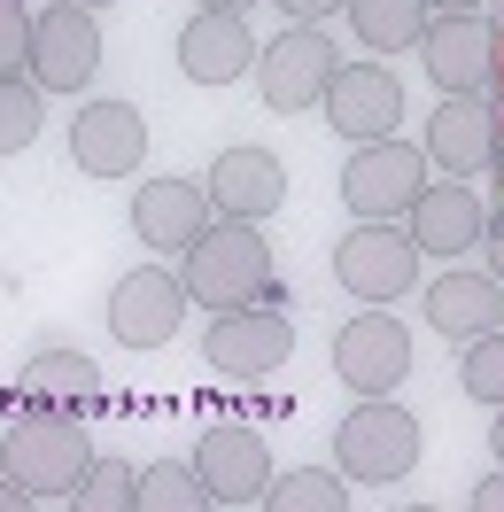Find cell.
<instances>
[{"instance_id": "cell-1", "label": "cell", "mask_w": 504, "mask_h": 512, "mask_svg": "<svg viewBox=\"0 0 504 512\" xmlns=\"http://www.w3.org/2000/svg\"><path fill=\"white\" fill-rule=\"evenodd\" d=\"M179 280L202 311H249V303H280V272H272V241L249 218H210L187 241Z\"/></svg>"}, {"instance_id": "cell-2", "label": "cell", "mask_w": 504, "mask_h": 512, "mask_svg": "<svg viewBox=\"0 0 504 512\" xmlns=\"http://www.w3.org/2000/svg\"><path fill=\"white\" fill-rule=\"evenodd\" d=\"M94 466L86 419L78 412H8V443H0V474H16L39 505H70V489Z\"/></svg>"}, {"instance_id": "cell-3", "label": "cell", "mask_w": 504, "mask_h": 512, "mask_svg": "<svg viewBox=\"0 0 504 512\" xmlns=\"http://www.w3.org/2000/svg\"><path fill=\"white\" fill-rule=\"evenodd\" d=\"M334 466H342V481H365V489L404 481L419 466V419L396 396H357L349 419L334 427Z\"/></svg>"}, {"instance_id": "cell-4", "label": "cell", "mask_w": 504, "mask_h": 512, "mask_svg": "<svg viewBox=\"0 0 504 512\" xmlns=\"http://www.w3.org/2000/svg\"><path fill=\"white\" fill-rule=\"evenodd\" d=\"M427 187V148H411L396 132H380V140H357L342 163V202L349 218H380V225H404V210L419 202Z\"/></svg>"}, {"instance_id": "cell-5", "label": "cell", "mask_w": 504, "mask_h": 512, "mask_svg": "<svg viewBox=\"0 0 504 512\" xmlns=\"http://www.w3.org/2000/svg\"><path fill=\"white\" fill-rule=\"evenodd\" d=\"M334 280H342L357 303H404L419 288V241L404 225H380V218H357L334 241Z\"/></svg>"}, {"instance_id": "cell-6", "label": "cell", "mask_w": 504, "mask_h": 512, "mask_svg": "<svg viewBox=\"0 0 504 512\" xmlns=\"http://www.w3.org/2000/svg\"><path fill=\"white\" fill-rule=\"evenodd\" d=\"M497 55L504 32L489 24V8H458V16H427V39H419V63L442 94H489L497 86Z\"/></svg>"}, {"instance_id": "cell-7", "label": "cell", "mask_w": 504, "mask_h": 512, "mask_svg": "<svg viewBox=\"0 0 504 512\" xmlns=\"http://www.w3.org/2000/svg\"><path fill=\"white\" fill-rule=\"evenodd\" d=\"M24 70H32L39 94H78V86H94V70H101V24H94V8H78V0L39 8Z\"/></svg>"}, {"instance_id": "cell-8", "label": "cell", "mask_w": 504, "mask_h": 512, "mask_svg": "<svg viewBox=\"0 0 504 512\" xmlns=\"http://www.w3.org/2000/svg\"><path fill=\"white\" fill-rule=\"evenodd\" d=\"M202 357L218 365V381H272L287 357H295V326L272 311V303H249V311H210V342H202Z\"/></svg>"}, {"instance_id": "cell-9", "label": "cell", "mask_w": 504, "mask_h": 512, "mask_svg": "<svg viewBox=\"0 0 504 512\" xmlns=\"http://www.w3.org/2000/svg\"><path fill=\"white\" fill-rule=\"evenodd\" d=\"M504 156V109L489 94H442L427 117V163L442 179H489Z\"/></svg>"}, {"instance_id": "cell-10", "label": "cell", "mask_w": 504, "mask_h": 512, "mask_svg": "<svg viewBox=\"0 0 504 512\" xmlns=\"http://www.w3.org/2000/svg\"><path fill=\"white\" fill-rule=\"evenodd\" d=\"M334 373L349 381V396H396L411 373V334L388 303H365L357 319L334 334Z\"/></svg>"}, {"instance_id": "cell-11", "label": "cell", "mask_w": 504, "mask_h": 512, "mask_svg": "<svg viewBox=\"0 0 504 512\" xmlns=\"http://www.w3.org/2000/svg\"><path fill=\"white\" fill-rule=\"evenodd\" d=\"M326 78H334V39H326V24H287L272 47H256V94H264V109H280V117L318 109Z\"/></svg>"}, {"instance_id": "cell-12", "label": "cell", "mask_w": 504, "mask_h": 512, "mask_svg": "<svg viewBox=\"0 0 504 512\" xmlns=\"http://www.w3.org/2000/svg\"><path fill=\"white\" fill-rule=\"evenodd\" d=\"M187 280L171 272V264H140L125 272L117 288H109V334L125 342V350H163L179 326H187Z\"/></svg>"}, {"instance_id": "cell-13", "label": "cell", "mask_w": 504, "mask_h": 512, "mask_svg": "<svg viewBox=\"0 0 504 512\" xmlns=\"http://www.w3.org/2000/svg\"><path fill=\"white\" fill-rule=\"evenodd\" d=\"M318 109H326V125L357 148V140H380V132L404 125V86H396V70H388V63H334Z\"/></svg>"}, {"instance_id": "cell-14", "label": "cell", "mask_w": 504, "mask_h": 512, "mask_svg": "<svg viewBox=\"0 0 504 512\" xmlns=\"http://www.w3.org/2000/svg\"><path fill=\"white\" fill-rule=\"evenodd\" d=\"M194 474H202V489H210V505H225V512L264 505V481H272L264 435L241 427V419H218V427L194 443Z\"/></svg>"}, {"instance_id": "cell-15", "label": "cell", "mask_w": 504, "mask_h": 512, "mask_svg": "<svg viewBox=\"0 0 504 512\" xmlns=\"http://www.w3.org/2000/svg\"><path fill=\"white\" fill-rule=\"evenodd\" d=\"M148 156V117L132 101H86L70 117V163L86 179H132Z\"/></svg>"}, {"instance_id": "cell-16", "label": "cell", "mask_w": 504, "mask_h": 512, "mask_svg": "<svg viewBox=\"0 0 504 512\" xmlns=\"http://www.w3.org/2000/svg\"><path fill=\"white\" fill-rule=\"evenodd\" d=\"M481 225H489V210H481V194H473L466 179H427L419 202L404 210V233L419 241V256H435V264L473 256L481 249Z\"/></svg>"}, {"instance_id": "cell-17", "label": "cell", "mask_w": 504, "mask_h": 512, "mask_svg": "<svg viewBox=\"0 0 504 512\" xmlns=\"http://www.w3.org/2000/svg\"><path fill=\"white\" fill-rule=\"evenodd\" d=\"M427 319H435V334H450V342L489 334V326H504V280L489 264H458V256H450L435 280H427Z\"/></svg>"}, {"instance_id": "cell-18", "label": "cell", "mask_w": 504, "mask_h": 512, "mask_svg": "<svg viewBox=\"0 0 504 512\" xmlns=\"http://www.w3.org/2000/svg\"><path fill=\"white\" fill-rule=\"evenodd\" d=\"M256 63V39L241 8H194L187 32H179V70L194 86H233L241 70Z\"/></svg>"}, {"instance_id": "cell-19", "label": "cell", "mask_w": 504, "mask_h": 512, "mask_svg": "<svg viewBox=\"0 0 504 512\" xmlns=\"http://www.w3.org/2000/svg\"><path fill=\"white\" fill-rule=\"evenodd\" d=\"M101 365L94 357H78V350H39L24 373H16V412H78V419H94L101 412Z\"/></svg>"}, {"instance_id": "cell-20", "label": "cell", "mask_w": 504, "mask_h": 512, "mask_svg": "<svg viewBox=\"0 0 504 512\" xmlns=\"http://www.w3.org/2000/svg\"><path fill=\"white\" fill-rule=\"evenodd\" d=\"M202 187H210V210H218V218L264 225L287 202V171H280L272 148H225V156L210 163V179H202Z\"/></svg>"}, {"instance_id": "cell-21", "label": "cell", "mask_w": 504, "mask_h": 512, "mask_svg": "<svg viewBox=\"0 0 504 512\" xmlns=\"http://www.w3.org/2000/svg\"><path fill=\"white\" fill-rule=\"evenodd\" d=\"M210 218H218V210H210V187H202V179H148V187L132 194V233L163 256H187V241Z\"/></svg>"}, {"instance_id": "cell-22", "label": "cell", "mask_w": 504, "mask_h": 512, "mask_svg": "<svg viewBox=\"0 0 504 512\" xmlns=\"http://www.w3.org/2000/svg\"><path fill=\"white\" fill-rule=\"evenodd\" d=\"M427 16H435L427 0H349V24L373 55H411L427 39Z\"/></svg>"}, {"instance_id": "cell-23", "label": "cell", "mask_w": 504, "mask_h": 512, "mask_svg": "<svg viewBox=\"0 0 504 512\" xmlns=\"http://www.w3.org/2000/svg\"><path fill=\"white\" fill-rule=\"evenodd\" d=\"M349 489H342V466H295V474H272L264 481V512H342Z\"/></svg>"}, {"instance_id": "cell-24", "label": "cell", "mask_w": 504, "mask_h": 512, "mask_svg": "<svg viewBox=\"0 0 504 512\" xmlns=\"http://www.w3.org/2000/svg\"><path fill=\"white\" fill-rule=\"evenodd\" d=\"M202 505H210V489H202V474L179 466V458H156V466L140 474V489H132V512H202Z\"/></svg>"}, {"instance_id": "cell-25", "label": "cell", "mask_w": 504, "mask_h": 512, "mask_svg": "<svg viewBox=\"0 0 504 512\" xmlns=\"http://www.w3.org/2000/svg\"><path fill=\"white\" fill-rule=\"evenodd\" d=\"M39 125H47V94L32 86V70H8V78H0V156L32 148Z\"/></svg>"}, {"instance_id": "cell-26", "label": "cell", "mask_w": 504, "mask_h": 512, "mask_svg": "<svg viewBox=\"0 0 504 512\" xmlns=\"http://www.w3.org/2000/svg\"><path fill=\"white\" fill-rule=\"evenodd\" d=\"M132 489H140V474L125 458H94L86 481L70 489V512H132Z\"/></svg>"}, {"instance_id": "cell-27", "label": "cell", "mask_w": 504, "mask_h": 512, "mask_svg": "<svg viewBox=\"0 0 504 512\" xmlns=\"http://www.w3.org/2000/svg\"><path fill=\"white\" fill-rule=\"evenodd\" d=\"M458 388H466L473 404H504V326L489 334H473L466 357H458Z\"/></svg>"}, {"instance_id": "cell-28", "label": "cell", "mask_w": 504, "mask_h": 512, "mask_svg": "<svg viewBox=\"0 0 504 512\" xmlns=\"http://www.w3.org/2000/svg\"><path fill=\"white\" fill-rule=\"evenodd\" d=\"M24 55H32V8L24 0H0V78L24 70Z\"/></svg>"}, {"instance_id": "cell-29", "label": "cell", "mask_w": 504, "mask_h": 512, "mask_svg": "<svg viewBox=\"0 0 504 512\" xmlns=\"http://www.w3.org/2000/svg\"><path fill=\"white\" fill-rule=\"evenodd\" d=\"M287 8V24H326L334 8H349V0H280Z\"/></svg>"}, {"instance_id": "cell-30", "label": "cell", "mask_w": 504, "mask_h": 512, "mask_svg": "<svg viewBox=\"0 0 504 512\" xmlns=\"http://www.w3.org/2000/svg\"><path fill=\"white\" fill-rule=\"evenodd\" d=\"M481 256H489V272L504 280V202H497V218L481 225Z\"/></svg>"}, {"instance_id": "cell-31", "label": "cell", "mask_w": 504, "mask_h": 512, "mask_svg": "<svg viewBox=\"0 0 504 512\" xmlns=\"http://www.w3.org/2000/svg\"><path fill=\"white\" fill-rule=\"evenodd\" d=\"M473 512H504V466L489 481H473Z\"/></svg>"}, {"instance_id": "cell-32", "label": "cell", "mask_w": 504, "mask_h": 512, "mask_svg": "<svg viewBox=\"0 0 504 512\" xmlns=\"http://www.w3.org/2000/svg\"><path fill=\"white\" fill-rule=\"evenodd\" d=\"M24 505H39V497H32L16 474H0V512H24Z\"/></svg>"}, {"instance_id": "cell-33", "label": "cell", "mask_w": 504, "mask_h": 512, "mask_svg": "<svg viewBox=\"0 0 504 512\" xmlns=\"http://www.w3.org/2000/svg\"><path fill=\"white\" fill-rule=\"evenodd\" d=\"M435 16H458V8H489V0H427Z\"/></svg>"}, {"instance_id": "cell-34", "label": "cell", "mask_w": 504, "mask_h": 512, "mask_svg": "<svg viewBox=\"0 0 504 512\" xmlns=\"http://www.w3.org/2000/svg\"><path fill=\"white\" fill-rule=\"evenodd\" d=\"M194 8H241V16H249L256 0H194Z\"/></svg>"}, {"instance_id": "cell-35", "label": "cell", "mask_w": 504, "mask_h": 512, "mask_svg": "<svg viewBox=\"0 0 504 512\" xmlns=\"http://www.w3.org/2000/svg\"><path fill=\"white\" fill-rule=\"evenodd\" d=\"M489 443H497V466H504V412H497V427H489Z\"/></svg>"}, {"instance_id": "cell-36", "label": "cell", "mask_w": 504, "mask_h": 512, "mask_svg": "<svg viewBox=\"0 0 504 512\" xmlns=\"http://www.w3.org/2000/svg\"><path fill=\"white\" fill-rule=\"evenodd\" d=\"M489 101H497V109H504V55H497V86H489Z\"/></svg>"}, {"instance_id": "cell-37", "label": "cell", "mask_w": 504, "mask_h": 512, "mask_svg": "<svg viewBox=\"0 0 504 512\" xmlns=\"http://www.w3.org/2000/svg\"><path fill=\"white\" fill-rule=\"evenodd\" d=\"M78 8H117V0H78Z\"/></svg>"}, {"instance_id": "cell-38", "label": "cell", "mask_w": 504, "mask_h": 512, "mask_svg": "<svg viewBox=\"0 0 504 512\" xmlns=\"http://www.w3.org/2000/svg\"><path fill=\"white\" fill-rule=\"evenodd\" d=\"M497 171H504V156H497Z\"/></svg>"}]
</instances>
